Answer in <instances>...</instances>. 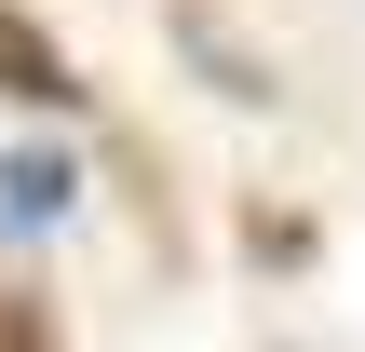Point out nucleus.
Wrapping results in <instances>:
<instances>
[{"label": "nucleus", "instance_id": "nucleus-1", "mask_svg": "<svg viewBox=\"0 0 365 352\" xmlns=\"http://www.w3.org/2000/svg\"><path fill=\"white\" fill-rule=\"evenodd\" d=\"M68 203H81V163L68 149H0V244L68 231Z\"/></svg>", "mask_w": 365, "mask_h": 352}, {"label": "nucleus", "instance_id": "nucleus-2", "mask_svg": "<svg viewBox=\"0 0 365 352\" xmlns=\"http://www.w3.org/2000/svg\"><path fill=\"white\" fill-rule=\"evenodd\" d=\"M0 95H14V109H81V68H68V41H54L41 14H14V0H0Z\"/></svg>", "mask_w": 365, "mask_h": 352}, {"label": "nucleus", "instance_id": "nucleus-3", "mask_svg": "<svg viewBox=\"0 0 365 352\" xmlns=\"http://www.w3.org/2000/svg\"><path fill=\"white\" fill-rule=\"evenodd\" d=\"M0 352H54V339H41V312H27V298H0Z\"/></svg>", "mask_w": 365, "mask_h": 352}]
</instances>
